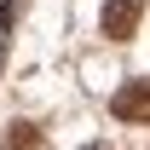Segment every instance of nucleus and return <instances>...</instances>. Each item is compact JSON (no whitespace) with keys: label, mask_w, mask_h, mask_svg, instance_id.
<instances>
[{"label":"nucleus","mask_w":150,"mask_h":150,"mask_svg":"<svg viewBox=\"0 0 150 150\" xmlns=\"http://www.w3.org/2000/svg\"><path fill=\"white\" fill-rule=\"evenodd\" d=\"M81 150H110V144H81Z\"/></svg>","instance_id":"obj_3"},{"label":"nucleus","mask_w":150,"mask_h":150,"mask_svg":"<svg viewBox=\"0 0 150 150\" xmlns=\"http://www.w3.org/2000/svg\"><path fill=\"white\" fill-rule=\"evenodd\" d=\"M110 115L115 121H150V81H121L110 98Z\"/></svg>","instance_id":"obj_1"},{"label":"nucleus","mask_w":150,"mask_h":150,"mask_svg":"<svg viewBox=\"0 0 150 150\" xmlns=\"http://www.w3.org/2000/svg\"><path fill=\"white\" fill-rule=\"evenodd\" d=\"M98 29H104L110 40H133V35H139V0H104Z\"/></svg>","instance_id":"obj_2"}]
</instances>
